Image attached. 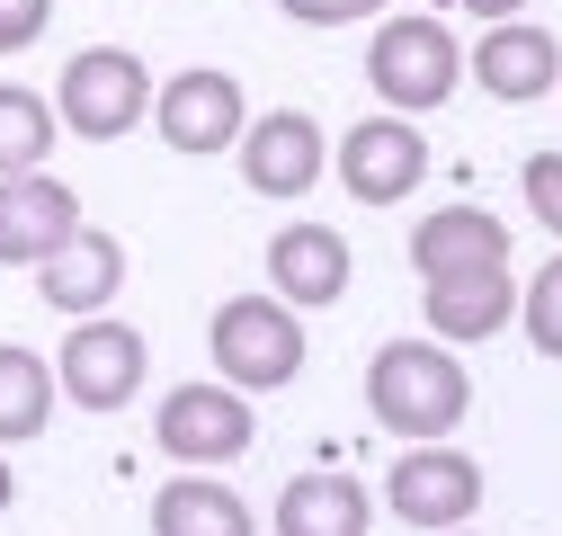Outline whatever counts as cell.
Returning <instances> with one entry per match:
<instances>
[{
  "label": "cell",
  "instance_id": "obj_1",
  "mask_svg": "<svg viewBox=\"0 0 562 536\" xmlns=\"http://www.w3.org/2000/svg\"><path fill=\"white\" fill-rule=\"evenodd\" d=\"M367 412L393 429V438H447L464 412H473V376H464V358L447 349V340H393V349H375V367H367Z\"/></svg>",
  "mask_w": 562,
  "mask_h": 536
},
{
  "label": "cell",
  "instance_id": "obj_2",
  "mask_svg": "<svg viewBox=\"0 0 562 536\" xmlns=\"http://www.w3.org/2000/svg\"><path fill=\"white\" fill-rule=\"evenodd\" d=\"M205 349H215V376L241 393H277L304 376V313L286 295H233L205 322Z\"/></svg>",
  "mask_w": 562,
  "mask_h": 536
},
{
  "label": "cell",
  "instance_id": "obj_3",
  "mask_svg": "<svg viewBox=\"0 0 562 536\" xmlns=\"http://www.w3.org/2000/svg\"><path fill=\"white\" fill-rule=\"evenodd\" d=\"M367 81H375V99H384L393 116H429V108H447L456 81H464V45H456L438 19H384L375 45H367Z\"/></svg>",
  "mask_w": 562,
  "mask_h": 536
},
{
  "label": "cell",
  "instance_id": "obj_4",
  "mask_svg": "<svg viewBox=\"0 0 562 536\" xmlns=\"http://www.w3.org/2000/svg\"><path fill=\"white\" fill-rule=\"evenodd\" d=\"M54 116L81 134V144H116V134H134L153 116V72L134 63L125 45H90L63 63V81H54Z\"/></svg>",
  "mask_w": 562,
  "mask_h": 536
},
{
  "label": "cell",
  "instance_id": "obj_5",
  "mask_svg": "<svg viewBox=\"0 0 562 536\" xmlns=\"http://www.w3.org/2000/svg\"><path fill=\"white\" fill-rule=\"evenodd\" d=\"M144 331L134 322H108V313H81V331H63V358H54V393L81 402V412H125L144 393Z\"/></svg>",
  "mask_w": 562,
  "mask_h": 536
},
{
  "label": "cell",
  "instance_id": "obj_6",
  "mask_svg": "<svg viewBox=\"0 0 562 536\" xmlns=\"http://www.w3.org/2000/svg\"><path fill=\"white\" fill-rule=\"evenodd\" d=\"M153 438L170 465H233L250 438H259V412H250V393L241 384H179L161 393V412H153Z\"/></svg>",
  "mask_w": 562,
  "mask_h": 536
},
{
  "label": "cell",
  "instance_id": "obj_7",
  "mask_svg": "<svg viewBox=\"0 0 562 536\" xmlns=\"http://www.w3.org/2000/svg\"><path fill=\"white\" fill-rule=\"evenodd\" d=\"M384 501H393V518L419 527V536L464 527V518L482 510V465L456 456L447 438H419V447H402V465L384 474Z\"/></svg>",
  "mask_w": 562,
  "mask_h": 536
},
{
  "label": "cell",
  "instance_id": "obj_8",
  "mask_svg": "<svg viewBox=\"0 0 562 536\" xmlns=\"http://www.w3.org/2000/svg\"><path fill=\"white\" fill-rule=\"evenodd\" d=\"M330 161H339V188L358 197V206H402V197L429 179V134L411 116H358Z\"/></svg>",
  "mask_w": 562,
  "mask_h": 536
},
{
  "label": "cell",
  "instance_id": "obj_9",
  "mask_svg": "<svg viewBox=\"0 0 562 536\" xmlns=\"http://www.w3.org/2000/svg\"><path fill=\"white\" fill-rule=\"evenodd\" d=\"M153 125H161V144H170V153L205 161V153H233V144H241L250 108H241V81H233V72L196 63V72H179V81L153 90Z\"/></svg>",
  "mask_w": 562,
  "mask_h": 536
},
{
  "label": "cell",
  "instance_id": "obj_10",
  "mask_svg": "<svg viewBox=\"0 0 562 536\" xmlns=\"http://www.w3.org/2000/svg\"><path fill=\"white\" fill-rule=\"evenodd\" d=\"M322 170H330V144H322V125L304 108H277V116L241 125V179H250V197H304V188H322Z\"/></svg>",
  "mask_w": 562,
  "mask_h": 536
},
{
  "label": "cell",
  "instance_id": "obj_11",
  "mask_svg": "<svg viewBox=\"0 0 562 536\" xmlns=\"http://www.w3.org/2000/svg\"><path fill=\"white\" fill-rule=\"evenodd\" d=\"M72 233H81V197L63 179H45V170H10L0 179V268H36Z\"/></svg>",
  "mask_w": 562,
  "mask_h": 536
},
{
  "label": "cell",
  "instance_id": "obj_12",
  "mask_svg": "<svg viewBox=\"0 0 562 536\" xmlns=\"http://www.w3.org/2000/svg\"><path fill=\"white\" fill-rule=\"evenodd\" d=\"M116 287H125V242L116 233H72V242H63V250H45L36 259V295L54 304V313H108L116 304Z\"/></svg>",
  "mask_w": 562,
  "mask_h": 536
},
{
  "label": "cell",
  "instance_id": "obj_13",
  "mask_svg": "<svg viewBox=\"0 0 562 536\" xmlns=\"http://www.w3.org/2000/svg\"><path fill=\"white\" fill-rule=\"evenodd\" d=\"M473 81H482L491 99H509V108L544 99V90L562 81V36H544V27H527V19H491V36L473 45Z\"/></svg>",
  "mask_w": 562,
  "mask_h": 536
},
{
  "label": "cell",
  "instance_id": "obj_14",
  "mask_svg": "<svg viewBox=\"0 0 562 536\" xmlns=\"http://www.w3.org/2000/svg\"><path fill=\"white\" fill-rule=\"evenodd\" d=\"M411 268L419 278H473V268H509V224L491 206H438L411 233Z\"/></svg>",
  "mask_w": 562,
  "mask_h": 536
},
{
  "label": "cell",
  "instance_id": "obj_15",
  "mask_svg": "<svg viewBox=\"0 0 562 536\" xmlns=\"http://www.w3.org/2000/svg\"><path fill=\"white\" fill-rule=\"evenodd\" d=\"M348 268H358V259H348V242H339L330 224H286V233L268 242V287L286 295L295 313L339 304V295H348Z\"/></svg>",
  "mask_w": 562,
  "mask_h": 536
},
{
  "label": "cell",
  "instance_id": "obj_16",
  "mask_svg": "<svg viewBox=\"0 0 562 536\" xmlns=\"http://www.w3.org/2000/svg\"><path fill=\"white\" fill-rule=\"evenodd\" d=\"M419 313H429L438 340H491V331L518 313V287H509V268H473V278H419Z\"/></svg>",
  "mask_w": 562,
  "mask_h": 536
},
{
  "label": "cell",
  "instance_id": "obj_17",
  "mask_svg": "<svg viewBox=\"0 0 562 536\" xmlns=\"http://www.w3.org/2000/svg\"><path fill=\"white\" fill-rule=\"evenodd\" d=\"M153 536H259L250 501L215 474H170L153 492Z\"/></svg>",
  "mask_w": 562,
  "mask_h": 536
},
{
  "label": "cell",
  "instance_id": "obj_18",
  "mask_svg": "<svg viewBox=\"0 0 562 536\" xmlns=\"http://www.w3.org/2000/svg\"><path fill=\"white\" fill-rule=\"evenodd\" d=\"M375 501L358 474H295L277 492V536H367Z\"/></svg>",
  "mask_w": 562,
  "mask_h": 536
},
{
  "label": "cell",
  "instance_id": "obj_19",
  "mask_svg": "<svg viewBox=\"0 0 562 536\" xmlns=\"http://www.w3.org/2000/svg\"><path fill=\"white\" fill-rule=\"evenodd\" d=\"M54 367L36 358V349H0V447H27V438H45V421H54Z\"/></svg>",
  "mask_w": 562,
  "mask_h": 536
},
{
  "label": "cell",
  "instance_id": "obj_20",
  "mask_svg": "<svg viewBox=\"0 0 562 536\" xmlns=\"http://www.w3.org/2000/svg\"><path fill=\"white\" fill-rule=\"evenodd\" d=\"M54 134H63V116H54V108H45L36 90L0 81V179H10V170H45Z\"/></svg>",
  "mask_w": 562,
  "mask_h": 536
},
{
  "label": "cell",
  "instance_id": "obj_21",
  "mask_svg": "<svg viewBox=\"0 0 562 536\" xmlns=\"http://www.w3.org/2000/svg\"><path fill=\"white\" fill-rule=\"evenodd\" d=\"M518 313H527V340H536L544 358H562V259H544V268H536V287H527V304H518Z\"/></svg>",
  "mask_w": 562,
  "mask_h": 536
},
{
  "label": "cell",
  "instance_id": "obj_22",
  "mask_svg": "<svg viewBox=\"0 0 562 536\" xmlns=\"http://www.w3.org/2000/svg\"><path fill=\"white\" fill-rule=\"evenodd\" d=\"M518 188H527V206H536V224H544V233L562 242V153H527Z\"/></svg>",
  "mask_w": 562,
  "mask_h": 536
},
{
  "label": "cell",
  "instance_id": "obj_23",
  "mask_svg": "<svg viewBox=\"0 0 562 536\" xmlns=\"http://www.w3.org/2000/svg\"><path fill=\"white\" fill-rule=\"evenodd\" d=\"M295 27H358V19H384L393 0H277Z\"/></svg>",
  "mask_w": 562,
  "mask_h": 536
},
{
  "label": "cell",
  "instance_id": "obj_24",
  "mask_svg": "<svg viewBox=\"0 0 562 536\" xmlns=\"http://www.w3.org/2000/svg\"><path fill=\"white\" fill-rule=\"evenodd\" d=\"M54 19V0H0V54H27Z\"/></svg>",
  "mask_w": 562,
  "mask_h": 536
},
{
  "label": "cell",
  "instance_id": "obj_25",
  "mask_svg": "<svg viewBox=\"0 0 562 536\" xmlns=\"http://www.w3.org/2000/svg\"><path fill=\"white\" fill-rule=\"evenodd\" d=\"M456 10H473V19L491 27V19H518V10H527V0H456Z\"/></svg>",
  "mask_w": 562,
  "mask_h": 536
},
{
  "label": "cell",
  "instance_id": "obj_26",
  "mask_svg": "<svg viewBox=\"0 0 562 536\" xmlns=\"http://www.w3.org/2000/svg\"><path fill=\"white\" fill-rule=\"evenodd\" d=\"M19 501V474H10V465H0V510H10Z\"/></svg>",
  "mask_w": 562,
  "mask_h": 536
},
{
  "label": "cell",
  "instance_id": "obj_27",
  "mask_svg": "<svg viewBox=\"0 0 562 536\" xmlns=\"http://www.w3.org/2000/svg\"><path fill=\"white\" fill-rule=\"evenodd\" d=\"M438 536H473V527H438Z\"/></svg>",
  "mask_w": 562,
  "mask_h": 536
},
{
  "label": "cell",
  "instance_id": "obj_28",
  "mask_svg": "<svg viewBox=\"0 0 562 536\" xmlns=\"http://www.w3.org/2000/svg\"><path fill=\"white\" fill-rule=\"evenodd\" d=\"M553 90H562V81H553Z\"/></svg>",
  "mask_w": 562,
  "mask_h": 536
}]
</instances>
